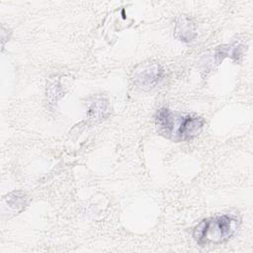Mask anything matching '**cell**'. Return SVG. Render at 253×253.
I'll return each mask as SVG.
<instances>
[{"instance_id": "6da1fadb", "label": "cell", "mask_w": 253, "mask_h": 253, "mask_svg": "<svg viewBox=\"0 0 253 253\" xmlns=\"http://www.w3.org/2000/svg\"><path fill=\"white\" fill-rule=\"evenodd\" d=\"M205 121L201 117L181 115L162 108L156 112L155 126L159 134L174 141L189 140L203 129Z\"/></svg>"}, {"instance_id": "3957f363", "label": "cell", "mask_w": 253, "mask_h": 253, "mask_svg": "<svg viewBox=\"0 0 253 253\" xmlns=\"http://www.w3.org/2000/svg\"><path fill=\"white\" fill-rule=\"evenodd\" d=\"M164 71L158 63H147L134 73V83L143 89H151L163 78Z\"/></svg>"}, {"instance_id": "277c9868", "label": "cell", "mask_w": 253, "mask_h": 253, "mask_svg": "<svg viewBox=\"0 0 253 253\" xmlns=\"http://www.w3.org/2000/svg\"><path fill=\"white\" fill-rule=\"evenodd\" d=\"M242 54V46L240 45H228V46H220L219 49L215 52V58L217 61L222 60L223 57H232L237 59Z\"/></svg>"}, {"instance_id": "7a4b0ae2", "label": "cell", "mask_w": 253, "mask_h": 253, "mask_svg": "<svg viewBox=\"0 0 253 253\" xmlns=\"http://www.w3.org/2000/svg\"><path fill=\"white\" fill-rule=\"evenodd\" d=\"M239 219L230 214H222L204 219L194 229L193 237L197 243L219 244L228 241L237 231Z\"/></svg>"}, {"instance_id": "5b68a950", "label": "cell", "mask_w": 253, "mask_h": 253, "mask_svg": "<svg viewBox=\"0 0 253 253\" xmlns=\"http://www.w3.org/2000/svg\"><path fill=\"white\" fill-rule=\"evenodd\" d=\"M177 33L180 35L181 41H185V42H190L195 37L194 30L189 23L178 25Z\"/></svg>"}]
</instances>
